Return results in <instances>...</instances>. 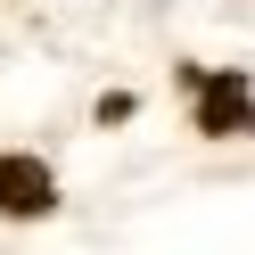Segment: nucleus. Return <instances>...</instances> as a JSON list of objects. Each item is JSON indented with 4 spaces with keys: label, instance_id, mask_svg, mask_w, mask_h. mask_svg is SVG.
<instances>
[{
    "label": "nucleus",
    "instance_id": "nucleus-1",
    "mask_svg": "<svg viewBox=\"0 0 255 255\" xmlns=\"http://www.w3.org/2000/svg\"><path fill=\"white\" fill-rule=\"evenodd\" d=\"M58 181L41 156H0V214H50Z\"/></svg>",
    "mask_w": 255,
    "mask_h": 255
},
{
    "label": "nucleus",
    "instance_id": "nucleus-2",
    "mask_svg": "<svg viewBox=\"0 0 255 255\" xmlns=\"http://www.w3.org/2000/svg\"><path fill=\"white\" fill-rule=\"evenodd\" d=\"M206 132H247V83H206Z\"/></svg>",
    "mask_w": 255,
    "mask_h": 255
}]
</instances>
